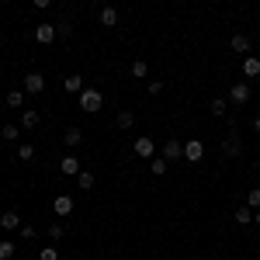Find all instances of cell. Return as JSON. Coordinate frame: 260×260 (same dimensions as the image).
<instances>
[{
    "mask_svg": "<svg viewBox=\"0 0 260 260\" xmlns=\"http://www.w3.org/2000/svg\"><path fill=\"white\" fill-rule=\"evenodd\" d=\"M201 156H205V142H201V139L184 142V160H187V163H198Z\"/></svg>",
    "mask_w": 260,
    "mask_h": 260,
    "instance_id": "6",
    "label": "cell"
},
{
    "mask_svg": "<svg viewBox=\"0 0 260 260\" xmlns=\"http://www.w3.org/2000/svg\"><path fill=\"white\" fill-rule=\"evenodd\" d=\"M240 153H243V142H240V136H236V132H229V136L222 139V156H225V160H236Z\"/></svg>",
    "mask_w": 260,
    "mask_h": 260,
    "instance_id": "2",
    "label": "cell"
},
{
    "mask_svg": "<svg viewBox=\"0 0 260 260\" xmlns=\"http://www.w3.org/2000/svg\"><path fill=\"white\" fill-rule=\"evenodd\" d=\"M257 167H260V160H257Z\"/></svg>",
    "mask_w": 260,
    "mask_h": 260,
    "instance_id": "38",
    "label": "cell"
},
{
    "mask_svg": "<svg viewBox=\"0 0 260 260\" xmlns=\"http://www.w3.org/2000/svg\"><path fill=\"white\" fill-rule=\"evenodd\" d=\"M39 125V111L35 108H24V115H21V128H35Z\"/></svg>",
    "mask_w": 260,
    "mask_h": 260,
    "instance_id": "17",
    "label": "cell"
},
{
    "mask_svg": "<svg viewBox=\"0 0 260 260\" xmlns=\"http://www.w3.org/2000/svg\"><path fill=\"white\" fill-rule=\"evenodd\" d=\"M243 73L246 77H260V56H246L243 59Z\"/></svg>",
    "mask_w": 260,
    "mask_h": 260,
    "instance_id": "15",
    "label": "cell"
},
{
    "mask_svg": "<svg viewBox=\"0 0 260 260\" xmlns=\"http://www.w3.org/2000/svg\"><path fill=\"white\" fill-rule=\"evenodd\" d=\"M62 83H66V94H80L83 90V77H66Z\"/></svg>",
    "mask_w": 260,
    "mask_h": 260,
    "instance_id": "20",
    "label": "cell"
},
{
    "mask_svg": "<svg viewBox=\"0 0 260 260\" xmlns=\"http://www.w3.org/2000/svg\"><path fill=\"white\" fill-rule=\"evenodd\" d=\"M229 49H233L236 56H246V52H250V39H246L243 31H236V35L229 39Z\"/></svg>",
    "mask_w": 260,
    "mask_h": 260,
    "instance_id": "9",
    "label": "cell"
},
{
    "mask_svg": "<svg viewBox=\"0 0 260 260\" xmlns=\"http://www.w3.org/2000/svg\"><path fill=\"white\" fill-rule=\"evenodd\" d=\"M0 229H21V215H18V212H14V208L0 215Z\"/></svg>",
    "mask_w": 260,
    "mask_h": 260,
    "instance_id": "13",
    "label": "cell"
},
{
    "mask_svg": "<svg viewBox=\"0 0 260 260\" xmlns=\"http://www.w3.org/2000/svg\"><path fill=\"white\" fill-rule=\"evenodd\" d=\"M39 260H59V250H56V246H42Z\"/></svg>",
    "mask_w": 260,
    "mask_h": 260,
    "instance_id": "27",
    "label": "cell"
},
{
    "mask_svg": "<svg viewBox=\"0 0 260 260\" xmlns=\"http://www.w3.org/2000/svg\"><path fill=\"white\" fill-rule=\"evenodd\" d=\"M62 233H66V229H62L59 222H52V225H49V240H62Z\"/></svg>",
    "mask_w": 260,
    "mask_h": 260,
    "instance_id": "30",
    "label": "cell"
},
{
    "mask_svg": "<svg viewBox=\"0 0 260 260\" xmlns=\"http://www.w3.org/2000/svg\"><path fill=\"white\" fill-rule=\"evenodd\" d=\"M233 219L240 222V225H250V222H253V208H250V205H240V208L233 212Z\"/></svg>",
    "mask_w": 260,
    "mask_h": 260,
    "instance_id": "14",
    "label": "cell"
},
{
    "mask_svg": "<svg viewBox=\"0 0 260 260\" xmlns=\"http://www.w3.org/2000/svg\"><path fill=\"white\" fill-rule=\"evenodd\" d=\"M167 167H170V160H149V174H153V177H163V174H167Z\"/></svg>",
    "mask_w": 260,
    "mask_h": 260,
    "instance_id": "18",
    "label": "cell"
},
{
    "mask_svg": "<svg viewBox=\"0 0 260 260\" xmlns=\"http://www.w3.org/2000/svg\"><path fill=\"white\" fill-rule=\"evenodd\" d=\"M98 21L104 24V28H115V24H118V7H101Z\"/></svg>",
    "mask_w": 260,
    "mask_h": 260,
    "instance_id": "11",
    "label": "cell"
},
{
    "mask_svg": "<svg viewBox=\"0 0 260 260\" xmlns=\"http://www.w3.org/2000/svg\"><path fill=\"white\" fill-rule=\"evenodd\" d=\"M31 236H35V225H24L21 222V240H31Z\"/></svg>",
    "mask_w": 260,
    "mask_h": 260,
    "instance_id": "32",
    "label": "cell"
},
{
    "mask_svg": "<svg viewBox=\"0 0 260 260\" xmlns=\"http://www.w3.org/2000/svg\"><path fill=\"white\" fill-rule=\"evenodd\" d=\"M59 170L66 174V177H77L83 167H80V160H77V156H62V160H59Z\"/></svg>",
    "mask_w": 260,
    "mask_h": 260,
    "instance_id": "10",
    "label": "cell"
},
{
    "mask_svg": "<svg viewBox=\"0 0 260 260\" xmlns=\"http://www.w3.org/2000/svg\"><path fill=\"white\" fill-rule=\"evenodd\" d=\"M128 73H132V77H149V62H146V59H136Z\"/></svg>",
    "mask_w": 260,
    "mask_h": 260,
    "instance_id": "21",
    "label": "cell"
},
{
    "mask_svg": "<svg viewBox=\"0 0 260 260\" xmlns=\"http://www.w3.org/2000/svg\"><path fill=\"white\" fill-rule=\"evenodd\" d=\"M225 101H229V104H246V101H250V83H233Z\"/></svg>",
    "mask_w": 260,
    "mask_h": 260,
    "instance_id": "7",
    "label": "cell"
},
{
    "mask_svg": "<svg viewBox=\"0 0 260 260\" xmlns=\"http://www.w3.org/2000/svg\"><path fill=\"white\" fill-rule=\"evenodd\" d=\"M56 31H59L62 39H70V35H73V24H70V21H62V24H59V28H56Z\"/></svg>",
    "mask_w": 260,
    "mask_h": 260,
    "instance_id": "31",
    "label": "cell"
},
{
    "mask_svg": "<svg viewBox=\"0 0 260 260\" xmlns=\"http://www.w3.org/2000/svg\"><path fill=\"white\" fill-rule=\"evenodd\" d=\"M253 222H257V225H260V208H257V212H253Z\"/></svg>",
    "mask_w": 260,
    "mask_h": 260,
    "instance_id": "35",
    "label": "cell"
},
{
    "mask_svg": "<svg viewBox=\"0 0 260 260\" xmlns=\"http://www.w3.org/2000/svg\"><path fill=\"white\" fill-rule=\"evenodd\" d=\"M49 4H52V0H31V7H35V11H45Z\"/></svg>",
    "mask_w": 260,
    "mask_h": 260,
    "instance_id": "34",
    "label": "cell"
},
{
    "mask_svg": "<svg viewBox=\"0 0 260 260\" xmlns=\"http://www.w3.org/2000/svg\"><path fill=\"white\" fill-rule=\"evenodd\" d=\"M90 4H101V0H90Z\"/></svg>",
    "mask_w": 260,
    "mask_h": 260,
    "instance_id": "37",
    "label": "cell"
},
{
    "mask_svg": "<svg viewBox=\"0 0 260 260\" xmlns=\"http://www.w3.org/2000/svg\"><path fill=\"white\" fill-rule=\"evenodd\" d=\"M77 184H80L83 191H90V187H94V174H90V170H80V174H77Z\"/></svg>",
    "mask_w": 260,
    "mask_h": 260,
    "instance_id": "24",
    "label": "cell"
},
{
    "mask_svg": "<svg viewBox=\"0 0 260 260\" xmlns=\"http://www.w3.org/2000/svg\"><path fill=\"white\" fill-rule=\"evenodd\" d=\"M253 128H257V132H260V115H257V121H253Z\"/></svg>",
    "mask_w": 260,
    "mask_h": 260,
    "instance_id": "36",
    "label": "cell"
},
{
    "mask_svg": "<svg viewBox=\"0 0 260 260\" xmlns=\"http://www.w3.org/2000/svg\"><path fill=\"white\" fill-rule=\"evenodd\" d=\"M7 104H11V108H21V104H24V90H18V87L7 90Z\"/></svg>",
    "mask_w": 260,
    "mask_h": 260,
    "instance_id": "23",
    "label": "cell"
},
{
    "mask_svg": "<svg viewBox=\"0 0 260 260\" xmlns=\"http://www.w3.org/2000/svg\"><path fill=\"white\" fill-rule=\"evenodd\" d=\"M136 125V115L132 111H118V128H132Z\"/></svg>",
    "mask_w": 260,
    "mask_h": 260,
    "instance_id": "25",
    "label": "cell"
},
{
    "mask_svg": "<svg viewBox=\"0 0 260 260\" xmlns=\"http://www.w3.org/2000/svg\"><path fill=\"white\" fill-rule=\"evenodd\" d=\"M21 90H24V94H42V90H45V77H42V73H28L24 83H21Z\"/></svg>",
    "mask_w": 260,
    "mask_h": 260,
    "instance_id": "5",
    "label": "cell"
},
{
    "mask_svg": "<svg viewBox=\"0 0 260 260\" xmlns=\"http://www.w3.org/2000/svg\"><path fill=\"white\" fill-rule=\"evenodd\" d=\"M14 257V243H0V260H11Z\"/></svg>",
    "mask_w": 260,
    "mask_h": 260,
    "instance_id": "29",
    "label": "cell"
},
{
    "mask_svg": "<svg viewBox=\"0 0 260 260\" xmlns=\"http://www.w3.org/2000/svg\"><path fill=\"white\" fill-rule=\"evenodd\" d=\"M246 205H250L253 212H257V208H260V187H253V191L246 194Z\"/></svg>",
    "mask_w": 260,
    "mask_h": 260,
    "instance_id": "28",
    "label": "cell"
},
{
    "mask_svg": "<svg viewBox=\"0 0 260 260\" xmlns=\"http://www.w3.org/2000/svg\"><path fill=\"white\" fill-rule=\"evenodd\" d=\"M56 35H59V31H56V24L39 21V28H35V42H39V45H52V42H56Z\"/></svg>",
    "mask_w": 260,
    "mask_h": 260,
    "instance_id": "3",
    "label": "cell"
},
{
    "mask_svg": "<svg viewBox=\"0 0 260 260\" xmlns=\"http://www.w3.org/2000/svg\"><path fill=\"white\" fill-rule=\"evenodd\" d=\"M208 108H212V115H215V118H222V115H225V108H229V101H225V98H215Z\"/></svg>",
    "mask_w": 260,
    "mask_h": 260,
    "instance_id": "22",
    "label": "cell"
},
{
    "mask_svg": "<svg viewBox=\"0 0 260 260\" xmlns=\"http://www.w3.org/2000/svg\"><path fill=\"white\" fill-rule=\"evenodd\" d=\"M62 139H66L70 149H73V146H80V142H83V128H66V132H62Z\"/></svg>",
    "mask_w": 260,
    "mask_h": 260,
    "instance_id": "16",
    "label": "cell"
},
{
    "mask_svg": "<svg viewBox=\"0 0 260 260\" xmlns=\"http://www.w3.org/2000/svg\"><path fill=\"white\" fill-rule=\"evenodd\" d=\"M132 149H136V156H139V160H153V153H156V142L149 139V136H139Z\"/></svg>",
    "mask_w": 260,
    "mask_h": 260,
    "instance_id": "4",
    "label": "cell"
},
{
    "mask_svg": "<svg viewBox=\"0 0 260 260\" xmlns=\"http://www.w3.org/2000/svg\"><path fill=\"white\" fill-rule=\"evenodd\" d=\"M149 94H153V98H156V94H163V83L160 80H149Z\"/></svg>",
    "mask_w": 260,
    "mask_h": 260,
    "instance_id": "33",
    "label": "cell"
},
{
    "mask_svg": "<svg viewBox=\"0 0 260 260\" xmlns=\"http://www.w3.org/2000/svg\"><path fill=\"white\" fill-rule=\"evenodd\" d=\"M101 108H104L101 90H94V87H83V90H80V111H87V115H98Z\"/></svg>",
    "mask_w": 260,
    "mask_h": 260,
    "instance_id": "1",
    "label": "cell"
},
{
    "mask_svg": "<svg viewBox=\"0 0 260 260\" xmlns=\"http://www.w3.org/2000/svg\"><path fill=\"white\" fill-rule=\"evenodd\" d=\"M52 212H56V215H70V212H73V198H70V194H59V198L52 201Z\"/></svg>",
    "mask_w": 260,
    "mask_h": 260,
    "instance_id": "12",
    "label": "cell"
},
{
    "mask_svg": "<svg viewBox=\"0 0 260 260\" xmlns=\"http://www.w3.org/2000/svg\"><path fill=\"white\" fill-rule=\"evenodd\" d=\"M31 156H35V146H31V142H21L18 146V160H31Z\"/></svg>",
    "mask_w": 260,
    "mask_h": 260,
    "instance_id": "26",
    "label": "cell"
},
{
    "mask_svg": "<svg viewBox=\"0 0 260 260\" xmlns=\"http://www.w3.org/2000/svg\"><path fill=\"white\" fill-rule=\"evenodd\" d=\"M163 160H184V142H177L174 136L163 142Z\"/></svg>",
    "mask_w": 260,
    "mask_h": 260,
    "instance_id": "8",
    "label": "cell"
},
{
    "mask_svg": "<svg viewBox=\"0 0 260 260\" xmlns=\"http://www.w3.org/2000/svg\"><path fill=\"white\" fill-rule=\"evenodd\" d=\"M0 136H4L7 142H18L21 139V125H4V128H0Z\"/></svg>",
    "mask_w": 260,
    "mask_h": 260,
    "instance_id": "19",
    "label": "cell"
}]
</instances>
